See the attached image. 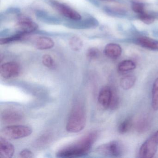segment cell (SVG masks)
Here are the masks:
<instances>
[{
  "label": "cell",
  "instance_id": "1",
  "mask_svg": "<svg viewBox=\"0 0 158 158\" xmlns=\"http://www.w3.org/2000/svg\"><path fill=\"white\" fill-rule=\"evenodd\" d=\"M97 131H92L73 143L63 147L57 152L58 158H68L82 157L90 152L92 146L98 139Z\"/></svg>",
  "mask_w": 158,
  "mask_h": 158
},
{
  "label": "cell",
  "instance_id": "2",
  "mask_svg": "<svg viewBox=\"0 0 158 158\" xmlns=\"http://www.w3.org/2000/svg\"><path fill=\"white\" fill-rule=\"evenodd\" d=\"M86 125V116L81 105L75 106L66 124V130L69 133H76L82 131Z\"/></svg>",
  "mask_w": 158,
  "mask_h": 158
},
{
  "label": "cell",
  "instance_id": "3",
  "mask_svg": "<svg viewBox=\"0 0 158 158\" xmlns=\"http://www.w3.org/2000/svg\"><path fill=\"white\" fill-rule=\"evenodd\" d=\"M126 148L123 143L120 140H113L102 144L96 149L98 154L103 156L119 157L124 155Z\"/></svg>",
  "mask_w": 158,
  "mask_h": 158
},
{
  "label": "cell",
  "instance_id": "4",
  "mask_svg": "<svg viewBox=\"0 0 158 158\" xmlns=\"http://www.w3.org/2000/svg\"><path fill=\"white\" fill-rule=\"evenodd\" d=\"M32 128L24 125H11L1 130V136L7 139H16L26 137L31 135Z\"/></svg>",
  "mask_w": 158,
  "mask_h": 158
},
{
  "label": "cell",
  "instance_id": "5",
  "mask_svg": "<svg viewBox=\"0 0 158 158\" xmlns=\"http://www.w3.org/2000/svg\"><path fill=\"white\" fill-rule=\"evenodd\" d=\"M158 147V130L143 143L139 150V156L141 158H152L157 152Z\"/></svg>",
  "mask_w": 158,
  "mask_h": 158
},
{
  "label": "cell",
  "instance_id": "6",
  "mask_svg": "<svg viewBox=\"0 0 158 158\" xmlns=\"http://www.w3.org/2000/svg\"><path fill=\"white\" fill-rule=\"evenodd\" d=\"M51 4L58 12L66 18L73 21H78L81 19V15L68 5L56 1H51Z\"/></svg>",
  "mask_w": 158,
  "mask_h": 158
},
{
  "label": "cell",
  "instance_id": "7",
  "mask_svg": "<svg viewBox=\"0 0 158 158\" xmlns=\"http://www.w3.org/2000/svg\"><path fill=\"white\" fill-rule=\"evenodd\" d=\"M21 72L20 66L15 62H9L2 64L0 67V73L3 78L10 79L16 77Z\"/></svg>",
  "mask_w": 158,
  "mask_h": 158
},
{
  "label": "cell",
  "instance_id": "8",
  "mask_svg": "<svg viewBox=\"0 0 158 158\" xmlns=\"http://www.w3.org/2000/svg\"><path fill=\"white\" fill-rule=\"evenodd\" d=\"M16 27L18 33L25 35L35 31L38 25L29 18L22 17L18 20Z\"/></svg>",
  "mask_w": 158,
  "mask_h": 158
},
{
  "label": "cell",
  "instance_id": "9",
  "mask_svg": "<svg viewBox=\"0 0 158 158\" xmlns=\"http://www.w3.org/2000/svg\"><path fill=\"white\" fill-rule=\"evenodd\" d=\"M23 118V113L15 109H6L2 113V120L5 123H18L22 120Z\"/></svg>",
  "mask_w": 158,
  "mask_h": 158
},
{
  "label": "cell",
  "instance_id": "10",
  "mask_svg": "<svg viewBox=\"0 0 158 158\" xmlns=\"http://www.w3.org/2000/svg\"><path fill=\"white\" fill-rule=\"evenodd\" d=\"M112 93L113 89L108 86L103 87L100 91L98 101L103 109H107L110 108Z\"/></svg>",
  "mask_w": 158,
  "mask_h": 158
},
{
  "label": "cell",
  "instance_id": "11",
  "mask_svg": "<svg viewBox=\"0 0 158 158\" xmlns=\"http://www.w3.org/2000/svg\"><path fill=\"white\" fill-rule=\"evenodd\" d=\"M14 152V146L6 139L0 137V158H12Z\"/></svg>",
  "mask_w": 158,
  "mask_h": 158
},
{
  "label": "cell",
  "instance_id": "12",
  "mask_svg": "<svg viewBox=\"0 0 158 158\" xmlns=\"http://www.w3.org/2000/svg\"><path fill=\"white\" fill-rule=\"evenodd\" d=\"M152 120L148 115H144L138 119L135 124V127L137 132L140 134L148 132L151 128Z\"/></svg>",
  "mask_w": 158,
  "mask_h": 158
},
{
  "label": "cell",
  "instance_id": "13",
  "mask_svg": "<svg viewBox=\"0 0 158 158\" xmlns=\"http://www.w3.org/2000/svg\"><path fill=\"white\" fill-rule=\"evenodd\" d=\"M104 52L108 58L116 59L119 58L122 53L121 46L115 43H110L105 46Z\"/></svg>",
  "mask_w": 158,
  "mask_h": 158
},
{
  "label": "cell",
  "instance_id": "14",
  "mask_svg": "<svg viewBox=\"0 0 158 158\" xmlns=\"http://www.w3.org/2000/svg\"><path fill=\"white\" fill-rule=\"evenodd\" d=\"M34 45L38 49L44 50L53 48L54 42L52 39L48 37L40 36L35 39Z\"/></svg>",
  "mask_w": 158,
  "mask_h": 158
},
{
  "label": "cell",
  "instance_id": "15",
  "mask_svg": "<svg viewBox=\"0 0 158 158\" xmlns=\"http://www.w3.org/2000/svg\"><path fill=\"white\" fill-rule=\"evenodd\" d=\"M139 44L145 48L158 51V41L147 37H142L138 40Z\"/></svg>",
  "mask_w": 158,
  "mask_h": 158
},
{
  "label": "cell",
  "instance_id": "16",
  "mask_svg": "<svg viewBox=\"0 0 158 158\" xmlns=\"http://www.w3.org/2000/svg\"><path fill=\"white\" fill-rule=\"evenodd\" d=\"M136 77L133 75H128L121 78L120 84L123 89L127 90L130 89L135 85Z\"/></svg>",
  "mask_w": 158,
  "mask_h": 158
},
{
  "label": "cell",
  "instance_id": "17",
  "mask_svg": "<svg viewBox=\"0 0 158 158\" xmlns=\"http://www.w3.org/2000/svg\"><path fill=\"white\" fill-rule=\"evenodd\" d=\"M136 64L131 60L122 61L118 65V70L121 73H126L135 69Z\"/></svg>",
  "mask_w": 158,
  "mask_h": 158
},
{
  "label": "cell",
  "instance_id": "18",
  "mask_svg": "<svg viewBox=\"0 0 158 158\" xmlns=\"http://www.w3.org/2000/svg\"><path fill=\"white\" fill-rule=\"evenodd\" d=\"M152 107L154 110H158V77L155 79L152 86Z\"/></svg>",
  "mask_w": 158,
  "mask_h": 158
},
{
  "label": "cell",
  "instance_id": "19",
  "mask_svg": "<svg viewBox=\"0 0 158 158\" xmlns=\"http://www.w3.org/2000/svg\"><path fill=\"white\" fill-rule=\"evenodd\" d=\"M133 124V120L130 117L124 120L118 127V132L120 134H126L130 131Z\"/></svg>",
  "mask_w": 158,
  "mask_h": 158
},
{
  "label": "cell",
  "instance_id": "20",
  "mask_svg": "<svg viewBox=\"0 0 158 158\" xmlns=\"http://www.w3.org/2000/svg\"><path fill=\"white\" fill-rule=\"evenodd\" d=\"M70 48L74 51H79L83 48V41L77 37H73L69 41Z\"/></svg>",
  "mask_w": 158,
  "mask_h": 158
},
{
  "label": "cell",
  "instance_id": "21",
  "mask_svg": "<svg viewBox=\"0 0 158 158\" xmlns=\"http://www.w3.org/2000/svg\"><path fill=\"white\" fill-rule=\"evenodd\" d=\"M24 36V35L23 34L18 33L16 35H14L4 38H1L0 39V44L4 45V44H9L11 42L20 40Z\"/></svg>",
  "mask_w": 158,
  "mask_h": 158
},
{
  "label": "cell",
  "instance_id": "22",
  "mask_svg": "<svg viewBox=\"0 0 158 158\" xmlns=\"http://www.w3.org/2000/svg\"><path fill=\"white\" fill-rule=\"evenodd\" d=\"M139 20L146 24H151L154 22V18L152 15H150L144 12L139 15Z\"/></svg>",
  "mask_w": 158,
  "mask_h": 158
},
{
  "label": "cell",
  "instance_id": "23",
  "mask_svg": "<svg viewBox=\"0 0 158 158\" xmlns=\"http://www.w3.org/2000/svg\"><path fill=\"white\" fill-rule=\"evenodd\" d=\"M119 104V98L115 90L113 89L112 96L110 104V109L114 110L117 109Z\"/></svg>",
  "mask_w": 158,
  "mask_h": 158
},
{
  "label": "cell",
  "instance_id": "24",
  "mask_svg": "<svg viewBox=\"0 0 158 158\" xmlns=\"http://www.w3.org/2000/svg\"><path fill=\"white\" fill-rule=\"evenodd\" d=\"M42 63L46 67L52 68L54 65V61L51 55L45 54L42 57Z\"/></svg>",
  "mask_w": 158,
  "mask_h": 158
},
{
  "label": "cell",
  "instance_id": "25",
  "mask_svg": "<svg viewBox=\"0 0 158 158\" xmlns=\"http://www.w3.org/2000/svg\"><path fill=\"white\" fill-rule=\"evenodd\" d=\"M51 135L49 134H44L39 139H38L37 141L35 144H36V147H42L45 144H48V142L50 140Z\"/></svg>",
  "mask_w": 158,
  "mask_h": 158
},
{
  "label": "cell",
  "instance_id": "26",
  "mask_svg": "<svg viewBox=\"0 0 158 158\" xmlns=\"http://www.w3.org/2000/svg\"><path fill=\"white\" fill-rule=\"evenodd\" d=\"M99 51L97 48H90L87 51L86 56L89 59L93 60L97 59L99 55Z\"/></svg>",
  "mask_w": 158,
  "mask_h": 158
},
{
  "label": "cell",
  "instance_id": "27",
  "mask_svg": "<svg viewBox=\"0 0 158 158\" xmlns=\"http://www.w3.org/2000/svg\"><path fill=\"white\" fill-rule=\"evenodd\" d=\"M132 9L135 13L139 15L145 12V6L142 3L133 2L132 4Z\"/></svg>",
  "mask_w": 158,
  "mask_h": 158
},
{
  "label": "cell",
  "instance_id": "28",
  "mask_svg": "<svg viewBox=\"0 0 158 158\" xmlns=\"http://www.w3.org/2000/svg\"><path fill=\"white\" fill-rule=\"evenodd\" d=\"M19 157L22 158H33L35 156L34 153L31 151L27 149H25L20 152Z\"/></svg>",
  "mask_w": 158,
  "mask_h": 158
},
{
  "label": "cell",
  "instance_id": "29",
  "mask_svg": "<svg viewBox=\"0 0 158 158\" xmlns=\"http://www.w3.org/2000/svg\"><path fill=\"white\" fill-rule=\"evenodd\" d=\"M101 1L107 2H112L114 0H100Z\"/></svg>",
  "mask_w": 158,
  "mask_h": 158
}]
</instances>
